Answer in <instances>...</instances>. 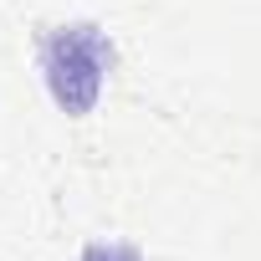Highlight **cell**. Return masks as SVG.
<instances>
[{"label": "cell", "instance_id": "7a4b0ae2", "mask_svg": "<svg viewBox=\"0 0 261 261\" xmlns=\"http://www.w3.org/2000/svg\"><path fill=\"white\" fill-rule=\"evenodd\" d=\"M77 261H149V256H144V246H134V241H87Z\"/></svg>", "mask_w": 261, "mask_h": 261}, {"label": "cell", "instance_id": "6da1fadb", "mask_svg": "<svg viewBox=\"0 0 261 261\" xmlns=\"http://www.w3.org/2000/svg\"><path fill=\"white\" fill-rule=\"evenodd\" d=\"M36 72L62 118H92L118 72V41L92 16H67L36 36Z\"/></svg>", "mask_w": 261, "mask_h": 261}]
</instances>
